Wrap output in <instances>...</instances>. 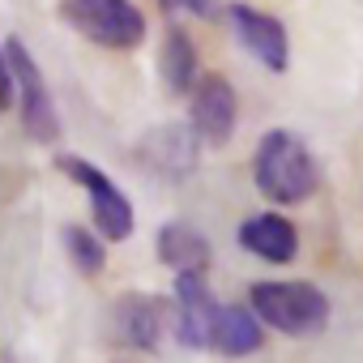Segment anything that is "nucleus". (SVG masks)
<instances>
[{"instance_id": "f257e3e1", "label": "nucleus", "mask_w": 363, "mask_h": 363, "mask_svg": "<svg viewBox=\"0 0 363 363\" xmlns=\"http://www.w3.org/2000/svg\"><path fill=\"white\" fill-rule=\"evenodd\" d=\"M252 184L274 206H303L316 193V158L291 128H269L252 154Z\"/></svg>"}, {"instance_id": "f03ea898", "label": "nucleus", "mask_w": 363, "mask_h": 363, "mask_svg": "<svg viewBox=\"0 0 363 363\" xmlns=\"http://www.w3.org/2000/svg\"><path fill=\"white\" fill-rule=\"evenodd\" d=\"M248 308L265 329L286 337H316L329 325V295L312 282H252Z\"/></svg>"}, {"instance_id": "7ed1b4c3", "label": "nucleus", "mask_w": 363, "mask_h": 363, "mask_svg": "<svg viewBox=\"0 0 363 363\" xmlns=\"http://www.w3.org/2000/svg\"><path fill=\"white\" fill-rule=\"evenodd\" d=\"M60 18L107 52H133L145 43V13L133 0H60Z\"/></svg>"}, {"instance_id": "20e7f679", "label": "nucleus", "mask_w": 363, "mask_h": 363, "mask_svg": "<svg viewBox=\"0 0 363 363\" xmlns=\"http://www.w3.org/2000/svg\"><path fill=\"white\" fill-rule=\"evenodd\" d=\"M56 167L73 179V184L90 197V218H94V231L107 240V244H120V240H128L133 235V227H137V214H133V201L120 193V184L103 171V167H94L90 158H82V154H60L56 158Z\"/></svg>"}, {"instance_id": "39448f33", "label": "nucleus", "mask_w": 363, "mask_h": 363, "mask_svg": "<svg viewBox=\"0 0 363 363\" xmlns=\"http://www.w3.org/2000/svg\"><path fill=\"white\" fill-rule=\"evenodd\" d=\"M5 60H9V73H13V103H18L26 137L39 141V145H52L60 137V116H56V103H52V90H48V77H43L39 60L30 56V48L22 39L5 43Z\"/></svg>"}, {"instance_id": "423d86ee", "label": "nucleus", "mask_w": 363, "mask_h": 363, "mask_svg": "<svg viewBox=\"0 0 363 363\" xmlns=\"http://www.w3.org/2000/svg\"><path fill=\"white\" fill-rule=\"evenodd\" d=\"M189 128L197 133L201 145H227L231 133H235V120H240V99H235V86L223 77V73H201L197 86L189 90Z\"/></svg>"}, {"instance_id": "0eeeda50", "label": "nucleus", "mask_w": 363, "mask_h": 363, "mask_svg": "<svg viewBox=\"0 0 363 363\" xmlns=\"http://www.w3.org/2000/svg\"><path fill=\"white\" fill-rule=\"evenodd\" d=\"M218 299L206 282V274H175V295H171V316H175V342L189 350L210 346Z\"/></svg>"}, {"instance_id": "6e6552de", "label": "nucleus", "mask_w": 363, "mask_h": 363, "mask_svg": "<svg viewBox=\"0 0 363 363\" xmlns=\"http://www.w3.org/2000/svg\"><path fill=\"white\" fill-rule=\"evenodd\" d=\"M227 18L235 26V39L244 43V52L257 65H265L269 73H286L291 69V39H286V26L274 13L252 9V5H231Z\"/></svg>"}, {"instance_id": "1a4fd4ad", "label": "nucleus", "mask_w": 363, "mask_h": 363, "mask_svg": "<svg viewBox=\"0 0 363 363\" xmlns=\"http://www.w3.org/2000/svg\"><path fill=\"white\" fill-rule=\"evenodd\" d=\"M197 150H201V141L189 124H158L154 133L141 137L137 158L145 171H154L162 179H184L197 167Z\"/></svg>"}, {"instance_id": "9d476101", "label": "nucleus", "mask_w": 363, "mask_h": 363, "mask_svg": "<svg viewBox=\"0 0 363 363\" xmlns=\"http://www.w3.org/2000/svg\"><path fill=\"white\" fill-rule=\"evenodd\" d=\"M111 325H116V337L128 346V350H158L162 342V329H167V299L150 295V291H128L116 299L111 308Z\"/></svg>"}, {"instance_id": "9b49d317", "label": "nucleus", "mask_w": 363, "mask_h": 363, "mask_svg": "<svg viewBox=\"0 0 363 363\" xmlns=\"http://www.w3.org/2000/svg\"><path fill=\"white\" fill-rule=\"evenodd\" d=\"M240 248L269 265H291L299 257V231L286 214L265 210V214H252L240 223Z\"/></svg>"}, {"instance_id": "f8f14e48", "label": "nucleus", "mask_w": 363, "mask_h": 363, "mask_svg": "<svg viewBox=\"0 0 363 363\" xmlns=\"http://www.w3.org/2000/svg\"><path fill=\"white\" fill-rule=\"evenodd\" d=\"M261 346H265V325L252 316V308H244V303H218L214 329H210V350H218L227 359H248Z\"/></svg>"}, {"instance_id": "ddd939ff", "label": "nucleus", "mask_w": 363, "mask_h": 363, "mask_svg": "<svg viewBox=\"0 0 363 363\" xmlns=\"http://www.w3.org/2000/svg\"><path fill=\"white\" fill-rule=\"evenodd\" d=\"M154 252L175 274H206L210 269V257H214L210 240L193 223H162L158 235H154Z\"/></svg>"}, {"instance_id": "4468645a", "label": "nucleus", "mask_w": 363, "mask_h": 363, "mask_svg": "<svg viewBox=\"0 0 363 363\" xmlns=\"http://www.w3.org/2000/svg\"><path fill=\"white\" fill-rule=\"evenodd\" d=\"M158 69H162V86L171 94H189L201 77V60H197V43L189 39V30L171 26L167 39H162V56H158Z\"/></svg>"}, {"instance_id": "2eb2a0df", "label": "nucleus", "mask_w": 363, "mask_h": 363, "mask_svg": "<svg viewBox=\"0 0 363 363\" xmlns=\"http://www.w3.org/2000/svg\"><path fill=\"white\" fill-rule=\"evenodd\" d=\"M65 252H69L73 269L86 274V278H99L107 269V240L99 231L82 227V223H69L65 227Z\"/></svg>"}, {"instance_id": "dca6fc26", "label": "nucleus", "mask_w": 363, "mask_h": 363, "mask_svg": "<svg viewBox=\"0 0 363 363\" xmlns=\"http://www.w3.org/2000/svg\"><path fill=\"white\" fill-rule=\"evenodd\" d=\"M167 13H189V18H214V0H158Z\"/></svg>"}, {"instance_id": "f3484780", "label": "nucleus", "mask_w": 363, "mask_h": 363, "mask_svg": "<svg viewBox=\"0 0 363 363\" xmlns=\"http://www.w3.org/2000/svg\"><path fill=\"white\" fill-rule=\"evenodd\" d=\"M13 107V73H9V60H5V43H0V111Z\"/></svg>"}]
</instances>
